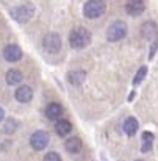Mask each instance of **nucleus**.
<instances>
[{
	"mask_svg": "<svg viewBox=\"0 0 158 161\" xmlns=\"http://www.w3.org/2000/svg\"><path fill=\"white\" fill-rule=\"evenodd\" d=\"M69 44L75 50L88 47L91 44V31L85 27H75L69 35Z\"/></svg>",
	"mask_w": 158,
	"mask_h": 161,
	"instance_id": "nucleus-1",
	"label": "nucleus"
},
{
	"mask_svg": "<svg viewBox=\"0 0 158 161\" xmlns=\"http://www.w3.org/2000/svg\"><path fill=\"white\" fill-rule=\"evenodd\" d=\"M33 14H35V5L30 2H22L11 9V17L19 24L28 22L33 17Z\"/></svg>",
	"mask_w": 158,
	"mask_h": 161,
	"instance_id": "nucleus-2",
	"label": "nucleus"
},
{
	"mask_svg": "<svg viewBox=\"0 0 158 161\" xmlns=\"http://www.w3.org/2000/svg\"><path fill=\"white\" fill-rule=\"evenodd\" d=\"M106 11L105 0H88L83 6V14L88 19H97Z\"/></svg>",
	"mask_w": 158,
	"mask_h": 161,
	"instance_id": "nucleus-3",
	"label": "nucleus"
},
{
	"mask_svg": "<svg viewBox=\"0 0 158 161\" xmlns=\"http://www.w3.org/2000/svg\"><path fill=\"white\" fill-rule=\"evenodd\" d=\"M127 35V24L124 20H116L113 22L108 30H106V39L110 42H117L121 39H124Z\"/></svg>",
	"mask_w": 158,
	"mask_h": 161,
	"instance_id": "nucleus-4",
	"label": "nucleus"
},
{
	"mask_svg": "<svg viewBox=\"0 0 158 161\" xmlns=\"http://www.w3.org/2000/svg\"><path fill=\"white\" fill-rule=\"evenodd\" d=\"M61 46H63V41L58 33H49L42 38V47L47 53H58L61 50Z\"/></svg>",
	"mask_w": 158,
	"mask_h": 161,
	"instance_id": "nucleus-5",
	"label": "nucleus"
},
{
	"mask_svg": "<svg viewBox=\"0 0 158 161\" xmlns=\"http://www.w3.org/2000/svg\"><path fill=\"white\" fill-rule=\"evenodd\" d=\"M49 142H50V136L44 130H38L30 136V146L35 150H44L49 146Z\"/></svg>",
	"mask_w": 158,
	"mask_h": 161,
	"instance_id": "nucleus-6",
	"label": "nucleus"
},
{
	"mask_svg": "<svg viewBox=\"0 0 158 161\" xmlns=\"http://www.w3.org/2000/svg\"><path fill=\"white\" fill-rule=\"evenodd\" d=\"M146 9V2L144 0H127L125 2V11L128 16H141Z\"/></svg>",
	"mask_w": 158,
	"mask_h": 161,
	"instance_id": "nucleus-7",
	"label": "nucleus"
},
{
	"mask_svg": "<svg viewBox=\"0 0 158 161\" xmlns=\"http://www.w3.org/2000/svg\"><path fill=\"white\" fill-rule=\"evenodd\" d=\"M3 58L8 61V63H16L22 58V50L19 46L16 44H9L3 49Z\"/></svg>",
	"mask_w": 158,
	"mask_h": 161,
	"instance_id": "nucleus-8",
	"label": "nucleus"
},
{
	"mask_svg": "<svg viewBox=\"0 0 158 161\" xmlns=\"http://www.w3.org/2000/svg\"><path fill=\"white\" fill-rule=\"evenodd\" d=\"M141 33H143V36L147 39V41H155L158 39V27L155 22H152V20H149V22H144L143 24V27H141Z\"/></svg>",
	"mask_w": 158,
	"mask_h": 161,
	"instance_id": "nucleus-9",
	"label": "nucleus"
},
{
	"mask_svg": "<svg viewBox=\"0 0 158 161\" xmlns=\"http://www.w3.org/2000/svg\"><path fill=\"white\" fill-rule=\"evenodd\" d=\"M33 99V89L27 85H20L16 89V100L20 103H28Z\"/></svg>",
	"mask_w": 158,
	"mask_h": 161,
	"instance_id": "nucleus-10",
	"label": "nucleus"
},
{
	"mask_svg": "<svg viewBox=\"0 0 158 161\" xmlns=\"http://www.w3.org/2000/svg\"><path fill=\"white\" fill-rule=\"evenodd\" d=\"M24 80V75L20 70L17 69H9L6 74H5V81L9 85V86H16V85H20Z\"/></svg>",
	"mask_w": 158,
	"mask_h": 161,
	"instance_id": "nucleus-11",
	"label": "nucleus"
},
{
	"mask_svg": "<svg viewBox=\"0 0 158 161\" xmlns=\"http://www.w3.org/2000/svg\"><path fill=\"white\" fill-rule=\"evenodd\" d=\"M67 80H69L71 85H74V86H80V85L86 80V72L82 70V69H75V70H72V72L67 74Z\"/></svg>",
	"mask_w": 158,
	"mask_h": 161,
	"instance_id": "nucleus-12",
	"label": "nucleus"
},
{
	"mask_svg": "<svg viewBox=\"0 0 158 161\" xmlns=\"http://www.w3.org/2000/svg\"><path fill=\"white\" fill-rule=\"evenodd\" d=\"M61 114H63V108L59 103H56V102H52V103H49L47 107H46V116L50 119V120H58L59 117H61Z\"/></svg>",
	"mask_w": 158,
	"mask_h": 161,
	"instance_id": "nucleus-13",
	"label": "nucleus"
},
{
	"mask_svg": "<svg viewBox=\"0 0 158 161\" xmlns=\"http://www.w3.org/2000/svg\"><path fill=\"white\" fill-rule=\"evenodd\" d=\"M71 130H72V125H71L69 120H66V119H58V120L55 122V131H56L59 136L69 135Z\"/></svg>",
	"mask_w": 158,
	"mask_h": 161,
	"instance_id": "nucleus-14",
	"label": "nucleus"
},
{
	"mask_svg": "<svg viewBox=\"0 0 158 161\" xmlns=\"http://www.w3.org/2000/svg\"><path fill=\"white\" fill-rule=\"evenodd\" d=\"M139 128V124L136 120V117H127L125 122H124V131L128 135V136H133Z\"/></svg>",
	"mask_w": 158,
	"mask_h": 161,
	"instance_id": "nucleus-15",
	"label": "nucleus"
},
{
	"mask_svg": "<svg viewBox=\"0 0 158 161\" xmlns=\"http://www.w3.org/2000/svg\"><path fill=\"white\" fill-rule=\"evenodd\" d=\"M82 141H80V138H71V139H67L66 141V150L69 152V153H78L80 150H82Z\"/></svg>",
	"mask_w": 158,
	"mask_h": 161,
	"instance_id": "nucleus-16",
	"label": "nucleus"
},
{
	"mask_svg": "<svg viewBox=\"0 0 158 161\" xmlns=\"http://www.w3.org/2000/svg\"><path fill=\"white\" fill-rule=\"evenodd\" d=\"M152 144H154V135L150 131H144L143 135V147H141V152L146 153L152 149Z\"/></svg>",
	"mask_w": 158,
	"mask_h": 161,
	"instance_id": "nucleus-17",
	"label": "nucleus"
},
{
	"mask_svg": "<svg viewBox=\"0 0 158 161\" xmlns=\"http://www.w3.org/2000/svg\"><path fill=\"white\" fill-rule=\"evenodd\" d=\"M146 74H147V67L146 66H141L136 72V75L133 77V85H139L144 78H146Z\"/></svg>",
	"mask_w": 158,
	"mask_h": 161,
	"instance_id": "nucleus-18",
	"label": "nucleus"
},
{
	"mask_svg": "<svg viewBox=\"0 0 158 161\" xmlns=\"http://www.w3.org/2000/svg\"><path fill=\"white\" fill-rule=\"evenodd\" d=\"M44 161H63V160H61V157H59L56 152H49V153L46 155Z\"/></svg>",
	"mask_w": 158,
	"mask_h": 161,
	"instance_id": "nucleus-19",
	"label": "nucleus"
},
{
	"mask_svg": "<svg viewBox=\"0 0 158 161\" xmlns=\"http://www.w3.org/2000/svg\"><path fill=\"white\" fill-rule=\"evenodd\" d=\"M14 127H16V122H14V119H9V120L6 122V125H5V131H6V133H11Z\"/></svg>",
	"mask_w": 158,
	"mask_h": 161,
	"instance_id": "nucleus-20",
	"label": "nucleus"
},
{
	"mask_svg": "<svg viewBox=\"0 0 158 161\" xmlns=\"http://www.w3.org/2000/svg\"><path fill=\"white\" fill-rule=\"evenodd\" d=\"M158 47V39H155L154 42H152V49H150V53H149V56L150 58H154V55H155V50H157Z\"/></svg>",
	"mask_w": 158,
	"mask_h": 161,
	"instance_id": "nucleus-21",
	"label": "nucleus"
},
{
	"mask_svg": "<svg viewBox=\"0 0 158 161\" xmlns=\"http://www.w3.org/2000/svg\"><path fill=\"white\" fill-rule=\"evenodd\" d=\"M3 117H5V111H3V109L0 108V122L3 120Z\"/></svg>",
	"mask_w": 158,
	"mask_h": 161,
	"instance_id": "nucleus-22",
	"label": "nucleus"
},
{
	"mask_svg": "<svg viewBox=\"0 0 158 161\" xmlns=\"http://www.w3.org/2000/svg\"><path fill=\"white\" fill-rule=\"evenodd\" d=\"M136 161H143V160H136Z\"/></svg>",
	"mask_w": 158,
	"mask_h": 161,
	"instance_id": "nucleus-23",
	"label": "nucleus"
}]
</instances>
